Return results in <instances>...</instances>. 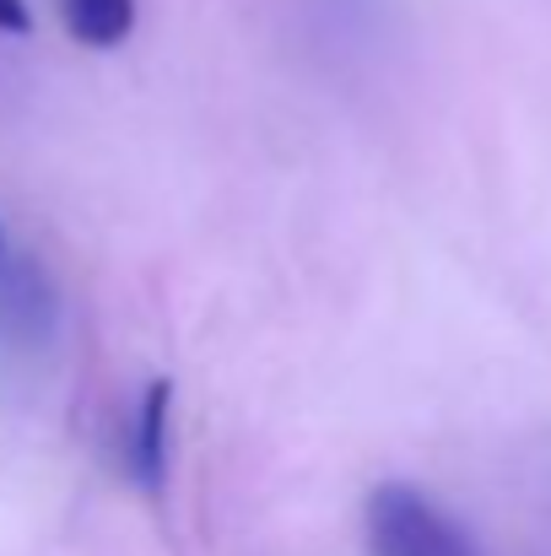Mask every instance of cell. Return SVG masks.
<instances>
[{
  "mask_svg": "<svg viewBox=\"0 0 551 556\" xmlns=\"http://www.w3.org/2000/svg\"><path fill=\"white\" fill-rule=\"evenodd\" d=\"M168 410H174V383L158 378L130 427V476L141 481L147 497H158L168 481Z\"/></svg>",
  "mask_w": 551,
  "mask_h": 556,
  "instance_id": "7a4b0ae2",
  "label": "cell"
},
{
  "mask_svg": "<svg viewBox=\"0 0 551 556\" xmlns=\"http://www.w3.org/2000/svg\"><path fill=\"white\" fill-rule=\"evenodd\" d=\"M367 546L373 556H481L427 492L405 481H389L367 497Z\"/></svg>",
  "mask_w": 551,
  "mask_h": 556,
  "instance_id": "6da1fadb",
  "label": "cell"
},
{
  "mask_svg": "<svg viewBox=\"0 0 551 556\" xmlns=\"http://www.w3.org/2000/svg\"><path fill=\"white\" fill-rule=\"evenodd\" d=\"M27 27H33L27 5L22 0H0V33H27Z\"/></svg>",
  "mask_w": 551,
  "mask_h": 556,
  "instance_id": "277c9868",
  "label": "cell"
},
{
  "mask_svg": "<svg viewBox=\"0 0 551 556\" xmlns=\"http://www.w3.org/2000/svg\"><path fill=\"white\" fill-rule=\"evenodd\" d=\"M60 5H65L71 38L87 49H114L136 27V0H60Z\"/></svg>",
  "mask_w": 551,
  "mask_h": 556,
  "instance_id": "3957f363",
  "label": "cell"
}]
</instances>
